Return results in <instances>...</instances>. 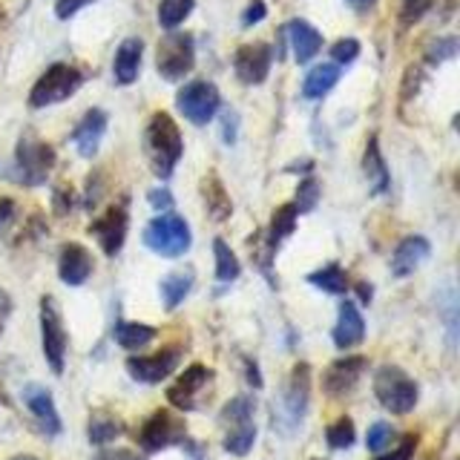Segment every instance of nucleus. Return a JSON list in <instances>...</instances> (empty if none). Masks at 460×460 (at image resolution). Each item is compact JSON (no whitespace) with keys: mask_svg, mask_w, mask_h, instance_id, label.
<instances>
[{"mask_svg":"<svg viewBox=\"0 0 460 460\" xmlns=\"http://www.w3.org/2000/svg\"><path fill=\"white\" fill-rule=\"evenodd\" d=\"M144 150H147L155 176L170 179L184 153V141L179 133V124L167 112H155L150 119L147 129H144Z\"/></svg>","mask_w":460,"mask_h":460,"instance_id":"1","label":"nucleus"},{"mask_svg":"<svg viewBox=\"0 0 460 460\" xmlns=\"http://www.w3.org/2000/svg\"><path fill=\"white\" fill-rule=\"evenodd\" d=\"M256 400L251 394H239L219 414V423L225 426V452L244 457L256 443V423H253Z\"/></svg>","mask_w":460,"mask_h":460,"instance_id":"2","label":"nucleus"},{"mask_svg":"<svg viewBox=\"0 0 460 460\" xmlns=\"http://www.w3.org/2000/svg\"><path fill=\"white\" fill-rule=\"evenodd\" d=\"M144 244L164 259L184 256L193 244L190 225H187L179 213L164 210L162 216H155V219H150V225L144 227Z\"/></svg>","mask_w":460,"mask_h":460,"instance_id":"3","label":"nucleus"},{"mask_svg":"<svg viewBox=\"0 0 460 460\" xmlns=\"http://www.w3.org/2000/svg\"><path fill=\"white\" fill-rule=\"evenodd\" d=\"M55 167V150L47 141L23 136L18 141V150H14V164L9 170V179L26 187H40L47 181V176Z\"/></svg>","mask_w":460,"mask_h":460,"instance_id":"4","label":"nucleus"},{"mask_svg":"<svg viewBox=\"0 0 460 460\" xmlns=\"http://www.w3.org/2000/svg\"><path fill=\"white\" fill-rule=\"evenodd\" d=\"M374 394H377L380 406L392 414H409L417 406L420 388L409 377L406 371L397 366H383L374 374Z\"/></svg>","mask_w":460,"mask_h":460,"instance_id":"5","label":"nucleus"},{"mask_svg":"<svg viewBox=\"0 0 460 460\" xmlns=\"http://www.w3.org/2000/svg\"><path fill=\"white\" fill-rule=\"evenodd\" d=\"M84 84L81 69L69 66V64H52L43 75L35 81L32 93H29V107L43 110L52 104H61V101L72 98Z\"/></svg>","mask_w":460,"mask_h":460,"instance_id":"6","label":"nucleus"},{"mask_svg":"<svg viewBox=\"0 0 460 460\" xmlns=\"http://www.w3.org/2000/svg\"><path fill=\"white\" fill-rule=\"evenodd\" d=\"M196 64V43L187 32H170L158 40L155 69L164 81H181Z\"/></svg>","mask_w":460,"mask_h":460,"instance_id":"7","label":"nucleus"},{"mask_svg":"<svg viewBox=\"0 0 460 460\" xmlns=\"http://www.w3.org/2000/svg\"><path fill=\"white\" fill-rule=\"evenodd\" d=\"M40 342H43V357L55 374H64L66 366V328L64 316L58 311V302L52 296L40 299Z\"/></svg>","mask_w":460,"mask_h":460,"instance_id":"8","label":"nucleus"},{"mask_svg":"<svg viewBox=\"0 0 460 460\" xmlns=\"http://www.w3.org/2000/svg\"><path fill=\"white\" fill-rule=\"evenodd\" d=\"M176 107L187 121L196 127H205L208 121L216 119V112L222 107V95L210 81H190L184 84L176 95Z\"/></svg>","mask_w":460,"mask_h":460,"instance_id":"9","label":"nucleus"},{"mask_svg":"<svg viewBox=\"0 0 460 460\" xmlns=\"http://www.w3.org/2000/svg\"><path fill=\"white\" fill-rule=\"evenodd\" d=\"M184 438H187V426L181 417L162 409V411H153L150 420L141 426L138 443L144 452H162V449H170V446L184 443Z\"/></svg>","mask_w":460,"mask_h":460,"instance_id":"10","label":"nucleus"},{"mask_svg":"<svg viewBox=\"0 0 460 460\" xmlns=\"http://www.w3.org/2000/svg\"><path fill=\"white\" fill-rule=\"evenodd\" d=\"M179 363H181V349H179V345H170V349L158 351L153 357H129L127 359V371H129V377H133V380L155 385V383L167 380L170 374L179 368Z\"/></svg>","mask_w":460,"mask_h":460,"instance_id":"11","label":"nucleus"},{"mask_svg":"<svg viewBox=\"0 0 460 460\" xmlns=\"http://www.w3.org/2000/svg\"><path fill=\"white\" fill-rule=\"evenodd\" d=\"M270 64H273V52H270L268 43H244V47H239L234 55L236 75L242 84H248V86L262 84L270 72Z\"/></svg>","mask_w":460,"mask_h":460,"instance_id":"12","label":"nucleus"},{"mask_svg":"<svg viewBox=\"0 0 460 460\" xmlns=\"http://www.w3.org/2000/svg\"><path fill=\"white\" fill-rule=\"evenodd\" d=\"M308 400H311V368H308V363H299V366H294L291 380H288L285 394H282L285 420L291 426L302 423V417L308 411Z\"/></svg>","mask_w":460,"mask_h":460,"instance_id":"13","label":"nucleus"},{"mask_svg":"<svg viewBox=\"0 0 460 460\" xmlns=\"http://www.w3.org/2000/svg\"><path fill=\"white\" fill-rule=\"evenodd\" d=\"M210 377H213V371H210L208 366H201V363H196V366H190V368H184L181 377L167 388V400H170L176 409H181V411H193V409L199 406L196 397H199L201 388H205V385L210 383Z\"/></svg>","mask_w":460,"mask_h":460,"instance_id":"14","label":"nucleus"},{"mask_svg":"<svg viewBox=\"0 0 460 460\" xmlns=\"http://www.w3.org/2000/svg\"><path fill=\"white\" fill-rule=\"evenodd\" d=\"M127 210L124 208H110L101 219L93 222L90 234L98 239L101 251H104L107 256H115L121 248H124V239H127Z\"/></svg>","mask_w":460,"mask_h":460,"instance_id":"15","label":"nucleus"},{"mask_svg":"<svg viewBox=\"0 0 460 460\" xmlns=\"http://www.w3.org/2000/svg\"><path fill=\"white\" fill-rule=\"evenodd\" d=\"M58 277H61V282L69 288L84 285L93 277V253L78 242L64 244L61 256H58Z\"/></svg>","mask_w":460,"mask_h":460,"instance_id":"16","label":"nucleus"},{"mask_svg":"<svg viewBox=\"0 0 460 460\" xmlns=\"http://www.w3.org/2000/svg\"><path fill=\"white\" fill-rule=\"evenodd\" d=\"M368 366L366 357H345V359H337V363H331L325 377H323V385L331 397H342L349 394L351 388L357 385V380L363 377V371Z\"/></svg>","mask_w":460,"mask_h":460,"instance_id":"17","label":"nucleus"},{"mask_svg":"<svg viewBox=\"0 0 460 460\" xmlns=\"http://www.w3.org/2000/svg\"><path fill=\"white\" fill-rule=\"evenodd\" d=\"M23 402H26V409L32 411V417L38 420V426L47 431V435H61V414H58V406H55V400L49 394V388H43V385H26L23 388Z\"/></svg>","mask_w":460,"mask_h":460,"instance_id":"18","label":"nucleus"},{"mask_svg":"<svg viewBox=\"0 0 460 460\" xmlns=\"http://www.w3.org/2000/svg\"><path fill=\"white\" fill-rule=\"evenodd\" d=\"M107 133V112L104 110H86L84 119L78 121V127L72 129V144L84 158H93L101 147V138Z\"/></svg>","mask_w":460,"mask_h":460,"instance_id":"19","label":"nucleus"},{"mask_svg":"<svg viewBox=\"0 0 460 460\" xmlns=\"http://www.w3.org/2000/svg\"><path fill=\"white\" fill-rule=\"evenodd\" d=\"M334 345L340 351H349L354 345L363 342L366 337V323H363V314L354 305L351 299H345L340 305V314H337V325H334Z\"/></svg>","mask_w":460,"mask_h":460,"instance_id":"20","label":"nucleus"},{"mask_svg":"<svg viewBox=\"0 0 460 460\" xmlns=\"http://www.w3.org/2000/svg\"><path fill=\"white\" fill-rule=\"evenodd\" d=\"M285 35H288V43H291V49H294V58H296V64H308L314 61L316 55H320L323 49V35H320V29H314L308 21H291L285 26Z\"/></svg>","mask_w":460,"mask_h":460,"instance_id":"21","label":"nucleus"},{"mask_svg":"<svg viewBox=\"0 0 460 460\" xmlns=\"http://www.w3.org/2000/svg\"><path fill=\"white\" fill-rule=\"evenodd\" d=\"M429 253H431L429 239H423V236H406L397 244V251L392 256V273H394L397 279L409 277V273H414L417 268L426 262Z\"/></svg>","mask_w":460,"mask_h":460,"instance_id":"22","label":"nucleus"},{"mask_svg":"<svg viewBox=\"0 0 460 460\" xmlns=\"http://www.w3.org/2000/svg\"><path fill=\"white\" fill-rule=\"evenodd\" d=\"M141 55H144V43L141 38H127L121 40V47L115 49V61H112V75L121 86H129L141 72Z\"/></svg>","mask_w":460,"mask_h":460,"instance_id":"23","label":"nucleus"},{"mask_svg":"<svg viewBox=\"0 0 460 460\" xmlns=\"http://www.w3.org/2000/svg\"><path fill=\"white\" fill-rule=\"evenodd\" d=\"M337 81H340V66L337 64H320L308 72L305 81H302V95H305L308 101H320L334 90Z\"/></svg>","mask_w":460,"mask_h":460,"instance_id":"24","label":"nucleus"},{"mask_svg":"<svg viewBox=\"0 0 460 460\" xmlns=\"http://www.w3.org/2000/svg\"><path fill=\"white\" fill-rule=\"evenodd\" d=\"M363 170H366V179L371 184V193H385L388 190V167L383 162V153H380V144H377V136L368 138V147H366V155H363Z\"/></svg>","mask_w":460,"mask_h":460,"instance_id":"25","label":"nucleus"},{"mask_svg":"<svg viewBox=\"0 0 460 460\" xmlns=\"http://www.w3.org/2000/svg\"><path fill=\"white\" fill-rule=\"evenodd\" d=\"M193 288V273L190 270H176V273H167V277L162 279V285H158V294H162V302L167 311H176L181 302L187 299V294H190Z\"/></svg>","mask_w":460,"mask_h":460,"instance_id":"26","label":"nucleus"},{"mask_svg":"<svg viewBox=\"0 0 460 460\" xmlns=\"http://www.w3.org/2000/svg\"><path fill=\"white\" fill-rule=\"evenodd\" d=\"M112 337H115V342L121 345V349L138 351V349H144V345H150L155 340V328L144 325V323H115Z\"/></svg>","mask_w":460,"mask_h":460,"instance_id":"27","label":"nucleus"},{"mask_svg":"<svg viewBox=\"0 0 460 460\" xmlns=\"http://www.w3.org/2000/svg\"><path fill=\"white\" fill-rule=\"evenodd\" d=\"M296 216L299 210L294 205H282L273 210V219H270V230H268V253L273 256V251L279 248V244L294 234V227H296Z\"/></svg>","mask_w":460,"mask_h":460,"instance_id":"28","label":"nucleus"},{"mask_svg":"<svg viewBox=\"0 0 460 460\" xmlns=\"http://www.w3.org/2000/svg\"><path fill=\"white\" fill-rule=\"evenodd\" d=\"M201 196H205V205L210 210V219L213 222H225L230 213H234V201H230V196L225 193L222 181L210 176L205 179V184H201Z\"/></svg>","mask_w":460,"mask_h":460,"instance_id":"29","label":"nucleus"},{"mask_svg":"<svg viewBox=\"0 0 460 460\" xmlns=\"http://www.w3.org/2000/svg\"><path fill=\"white\" fill-rule=\"evenodd\" d=\"M308 282L314 288H320V291H325V294H345V288H349V277H345V270L337 262H331V265H325L320 270L308 273Z\"/></svg>","mask_w":460,"mask_h":460,"instance_id":"30","label":"nucleus"},{"mask_svg":"<svg viewBox=\"0 0 460 460\" xmlns=\"http://www.w3.org/2000/svg\"><path fill=\"white\" fill-rule=\"evenodd\" d=\"M121 431H124V426L115 420V417L98 411V414L90 417V426H86V438H90L93 446H107V443H112L115 438H119Z\"/></svg>","mask_w":460,"mask_h":460,"instance_id":"31","label":"nucleus"},{"mask_svg":"<svg viewBox=\"0 0 460 460\" xmlns=\"http://www.w3.org/2000/svg\"><path fill=\"white\" fill-rule=\"evenodd\" d=\"M213 256H216V279L219 282H236L239 273H242V265L236 253L227 248V242L216 239L213 242Z\"/></svg>","mask_w":460,"mask_h":460,"instance_id":"32","label":"nucleus"},{"mask_svg":"<svg viewBox=\"0 0 460 460\" xmlns=\"http://www.w3.org/2000/svg\"><path fill=\"white\" fill-rule=\"evenodd\" d=\"M196 0H162L158 4V23L164 29H176L181 26L187 18H190Z\"/></svg>","mask_w":460,"mask_h":460,"instance_id":"33","label":"nucleus"},{"mask_svg":"<svg viewBox=\"0 0 460 460\" xmlns=\"http://www.w3.org/2000/svg\"><path fill=\"white\" fill-rule=\"evenodd\" d=\"M354 438H357V429L351 423V417H340V420L331 423L325 431V440H328L331 449H351Z\"/></svg>","mask_w":460,"mask_h":460,"instance_id":"34","label":"nucleus"},{"mask_svg":"<svg viewBox=\"0 0 460 460\" xmlns=\"http://www.w3.org/2000/svg\"><path fill=\"white\" fill-rule=\"evenodd\" d=\"M316 201H320V184H316V179H305L299 184V190H296L294 208L299 213H311L316 208Z\"/></svg>","mask_w":460,"mask_h":460,"instance_id":"35","label":"nucleus"},{"mask_svg":"<svg viewBox=\"0 0 460 460\" xmlns=\"http://www.w3.org/2000/svg\"><path fill=\"white\" fill-rule=\"evenodd\" d=\"M392 438H394V429L388 426L385 420H377V423L368 429V435H366L368 452H383L385 446H392Z\"/></svg>","mask_w":460,"mask_h":460,"instance_id":"36","label":"nucleus"},{"mask_svg":"<svg viewBox=\"0 0 460 460\" xmlns=\"http://www.w3.org/2000/svg\"><path fill=\"white\" fill-rule=\"evenodd\" d=\"M357 55H359V40H354V38H342V40L334 43V47H331V58H334L337 66L354 64Z\"/></svg>","mask_w":460,"mask_h":460,"instance_id":"37","label":"nucleus"},{"mask_svg":"<svg viewBox=\"0 0 460 460\" xmlns=\"http://www.w3.org/2000/svg\"><path fill=\"white\" fill-rule=\"evenodd\" d=\"M455 52H457V40L455 38H443V40H438L435 47L429 49V61L431 64L449 61V58H455Z\"/></svg>","mask_w":460,"mask_h":460,"instance_id":"38","label":"nucleus"},{"mask_svg":"<svg viewBox=\"0 0 460 460\" xmlns=\"http://www.w3.org/2000/svg\"><path fill=\"white\" fill-rule=\"evenodd\" d=\"M90 4H95V0H55V14H58V21H69Z\"/></svg>","mask_w":460,"mask_h":460,"instance_id":"39","label":"nucleus"},{"mask_svg":"<svg viewBox=\"0 0 460 460\" xmlns=\"http://www.w3.org/2000/svg\"><path fill=\"white\" fill-rule=\"evenodd\" d=\"M414 446H417V435H406V438H402V443L397 446V449H394L392 455H383V457H377V460H411Z\"/></svg>","mask_w":460,"mask_h":460,"instance_id":"40","label":"nucleus"},{"mask_svg":"<svg viewBox=\"0 0 460 460\" xmlns=\"http://www.w3.org/2000/svg\"><path fill=\"white\" fill-rule=\"evenodd\" d=\"M431 0H402V21L411 23L417 18H423V12L429 9Z\"/></svg>","mask_w":460,"mask_h":460,"instance_id":"41","label":"nucleus"},{"mask_svg":"<svg viewBox=\"0 0 460 460\" xmlns=\"http://www.w3.org/2000/svg\"><path fill=\"white\" fill-rule=\"evenodd\" d=\"M268 14V9H265V4L262 0H251V6L244 9V14H242V26H253V23H259Z\"/></svg>","mask_w":460,"mask_h":460,"instance_id":"42","label":"nucleus"},{"mask_svg":"<svg viewBox=\"0 0 460 460\" xmlns=\"http://www.w3.org/2000/svg\"><path fill=\"white\" fill-rule=\"evenodd\" d=\"M69 190H72V187H69ZM69 190H66V187H58V190H55V210L61 216H66L69 208H72V193Z\"/></svg>","mask_w":460,"mask_h":460,"instance_id":"43","label":"nucleus"},{"mask_svg":"<svg viewBox=\"0 0 460 460\" xmlns=\"http://www.w3.org/2000/svg\"><path fill=\"white\" fill-rule=\"evenodd\" d=\"M95 460H141V457L129 449H107V452H101Z\"/></svg>","mask_w":460,"mask_h":460,"instance_id":"44","label":"nucleus"},{"mask_svg":"<svg viewBox=\"0 0 460 460\" xmlns=\"http://www.w3.org/2000/svg\"><path fill=\"white\" fill-rule=\"evenodd\" d=\"M150 201H153V208H162V210H170L172 208V196L167 190H153L150 193Z\"/></svg>","mask_w":460,"mask_h":460,"instance_id":"45","label":"nucleus"},{"mask_svg":"<svg viewBox=\"0 0 460 460\" xmlns=\"http://www.w3.org/2000/svg\"><path fill=\"white\" fill-rule=\"evenodd\" d=\"M12 314V299L6 291H0V334H4V325H6V316Z\"/></svg>","mask_w":460,"mask_h":460,"instance_id":"46","label":"nucleus"},{"mask_svg":"<svg viewBox=\"0 0 460 460\" xmlns=\"http://www.w3.org/2000/svg\"><path fill=\"white\" fill-rule=\"evenodd\" d=\"M14 216V201L12 199H0V227H4Z\"/></svg>","mask_w":460,"mask_h":460,"instance_id":"47","label":"nucleus"},{"mask_svg":"<svg viewBox=\"0 0 460 460\" xmlns=\"http://www.w3.org/2000/svg\"><path fill=\"white\" fill-rule=\"evenodd\" d=\"M345 4H349L354 12H368V9H374L377 0H345Z\"/></svg>","mask_w":460,"mask_h":460,"instance_id":"48","label":"nucleus"},{"mask_svg":"<svg viewBox=\"0 0 460 460\" xmlns=\"http://www.w3.org/2000/svg\"><path fill=\"white\" fill-rule=\"evenodd\" d=\"M244 366H248V380L259 388V385H262V377H259V368H256V363H251V359H248V363H244Z\"/></svg>","mask_w":460,"mask_h":460,"instance_id":"49","label":"nucleus"},{"mask_svg":"<svg viewBox=\"0 0 460 460\" xmlns=\"http://www.w3.org/2000/svg\"><path fill=\"white\" fill-rule=\"evenodd\" d=\"M357 294L363 302H371V285H357Z\"/></svg>","mask_w":460,"mask_h":460,"instance_id":"50","label":"nucleus"},{"mask_svg":"<svg viewBox=\"0 0 460 460\" xmlns=\"http://www.w3.org/2000/svg\"><path fill=\"white\" fill-rule=\"evenodd\" d=\"M12 460H38V457H32V455H18V457H12Z\"/></svg>","mask_w":460,"mask_h":460,"instance_id":"51","label":"nucleus"}]
</instances>
